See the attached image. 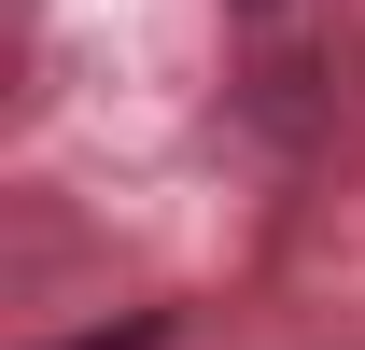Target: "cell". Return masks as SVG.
Segmentation results:
<instances>
[{
    "instance_id": "obj_1",
    "label": "cell",
    "mask_w": 365,
    "mask_h": 350,
    "mask_svg": "<svg viewBox=\"0 0 365 350\" xmlns=\"http://www.w3.org/2000/svg\"><path fill=\"white\" fill-rule=\"evenodd\" d=\"M85 350H155V322H127V336H85Z\"/></svg>"
}]
</instances>
